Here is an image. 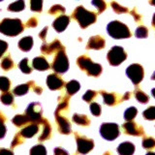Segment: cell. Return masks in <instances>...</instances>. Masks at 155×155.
<instances>
[{
	"instance_id": "cell-29",
	"label": "cell",
	"mask_w": 155,
	"mask_h": 155,
	"mask_svg": "<svg viewBox=\"0 0 155 155\" xmlns=\"http://www.w3.org/2000/svg\"><path fill=\"white\" fill-rule=\"evenodd\" d=\"M29 90V85L28 84H21L17 87H15L14 90H13V93L16 95V96H21L26 94Z\"/></svg>"
},
{
	"instance_id": "cell-26",
	"label": "cell",
	"mask_w": 155,
	"mask_h": 155,
	"mask_svg": "<svg viewBox=\"0 0 155 155\" xmlns=\"http://www.w3.org/2000/svg\"><path fill=\"white\" fill-rule=\"evenodd\" d=\"M12 121H13V123L15 125L18 126V127H21V126L26 125L29 122V120L26 117L25 114H18V115L15 116Z\"/></svg>"
},
{
	"instance_id": "cell-4",
	"label": "cell",
	"mask_w": 155,
	"mask_h": 155,
	"mask_svg": "<svg viewBox=\"0 0 155 155\" xmlns=\"http://www.w3.org/2000/svg\"><path fill=\"white\" fill-rule=\"evenodd\" d=\"M77 64L82 71H85L87 75L91 77H98L102 73V66L92 61L88 56L81 55L77 59Z\"/></svg>"
},
{
	"instance_id": "cell-16",
	"label": "cell",
	"mask_w": 155,
	"mask_h": 155,
	"mask_svg": "<svg viewBox=\"0 0 155 155\" xmlns=\"http://www.w3.org/2000/svg\"><path fill=\"white\" fill-rule=\"evenodd\" d=\"M69 22H70V18L68 16H65V15H62V16H59L54 21H53L52 26L55 29L56 32L60 33L62 31H64L67 28Z\"/></svg>"
},
{
	"instance_id": "cell-36",
	"label": "cell",
	"mask_w": 155,
	"mask_h": 155,
	"mask_svg": "<svg viewBox=\"0 0 155 155\" xmlns=\"http://www.w3.org/2000/svg\"><path fill=\"white\" fill-rule=\"evenodd\" d=\"M1 67H2V69L6 70V71L12 69V68L14 67V62L9 55L3 58V60L1 62Z\"/></svg>"
},
{
	"instance_id": "cell-22",
	"label": "cell",
	"mask_w": 155,
	"mask_h": 155,
	"mask_svg": "<svg viewBox=\"0 0 155 155\" xmlns=\"http://www.w3.org/2000/svg\"><path fill=\"white\" fill-rule=\"evenodd\" d=\"M33 47V38L30 36L24 37L18 42V48L23 51H29Z\"/></svg>"
},
{
	"instance_id": "cell-50",
	"label": "cell",
	"mask_w": 155,
	"mask_h": 155,
	"mask_svg": "<svg viewBox=\"0 0 155 155\" xmlns=\"http://www.w3.org/2000/svg\"><path fill=\"white\" fill-rule=\"evenodd\" d=\"M38 24V21L36 18H31L28 19V21L26 22L27 27H36Z\"/></svg>"
},
{
	"instance_id": "cell-15",
	"label": "cell",
	"mask_w": 155,
	"mask_h": 155,
	"mask_svg": "<svg viewBox=\"0 0 155 155\" xmlns=\"http://www.w3.org/2000/svg\"><path fill=\"white\" fill-rule=\"evenodd\" d=\"M105 48V40L103 37L99 35L92 36L88 40V43L86 45L87 50H101Z\"/></svg>"
},
{
	"instance_id": "cell-25",
	"label": "cell",
	"mask_w": 155,
	"mask_h": 155,
	"mask_svg": "<svg viewBox=\"0 0 155 155\" xmlns=\"http://www.w3.org/2000/svg\"><path fill=\"white\" fill-rule=\"evenodd\" d=\"M66 90L68 95H74L76 92H78L81 88L80 82L77 81H71L68 84H66Z\"/></svg>"
},
{
	"instance_id": "cell-12",
	"label": "cell",
	"mask_w": 155,
	"mask_h": 155,
	"mask_svg": "<svg viewBox=\"0 0 155 155\" xmlns=\"http://www.w3.org/2000/svg\"><path fill=\"white\" fill-rule=\"evenodd\" d=\"M60 51H65V48L58 40H54L51 44L44 43L41 47V51L44 53V54H51V53L54 52V51L58 52Z\"/></svg>"
},
{
	"instance_id": "cell-45",
	"label": "cell",
	"mask_w": 155,
	"mask_h": 155,
	"mask_svg": "<svg viewBox=\"0 0 155 155\" xmlns=\"http://www.w3.org/2000/svg\"><path fill=\"white\" fill-rule=\"evenodd\" d=\"M90 111H91V114L95 116L100 115L101 114V106L97 103H91L90 104Z\"/></svg>"
},
{
	"instance_id": "cell-43",
	"label": "cell",
	"mask_w": 155,
	"mask_h": 155,
	"mask_svg": "<svg viewBox=\"0 0 155 155\" xmlns=\"http://www.w3.org/2000/svg\"><path fill=\"white\" fill-rule=\"evenodd\" d=\"M154 107L151 106V107H149V108L147 110H145L143 111V116H144V118L145 119H148V120H153L155 118V114H154Z\"/></svg>"
},
{
	"instance_id": "cell-51",
	"label": "cell",
	"mask_w": 155,
	"mask_h": 155,
	"mask_svg": "<svg viewBox=\"0 0 155 155\" xmlns=\"http://www.w3.org/2000/svg\"><path fill=\"white\" fill-rule=\"evenodd\" d=\"M53 152H54V155H69V153L65 149H63L61 147H55Z\"/></svg>"
},
{
	"instance_id": "cell-18",
	"label": "cell",
	"mask_w": 155,
	"mask_h": 155,
	"mask_svg": "<svg viewBox=\"0 0 155 155\" xmlns=\"http://www.w3.org/2000/svg\"><path fill=\"white\" fill-rule=\"evenodd\" d=\"M119 155H133L135 152V145L130 142L121 143L117 147Z\"/></svg>"
},
{
	"instance_id": "cell-38",
	"label": "cell",
	"mask_w": 155,
	"mask_h": 155,
	"mask_svg": "<svg viewBox=\"0 0 155 155\" xmlns=\"http://www.w3.org/2000/svg\"><path fill=\"white\" fill-rule=\"evenodd\" d=\"M65 13V8L61 6V5H53V6L48 10V14L51 15H59L61 14H64Z\"/></svg>"
},
{
	"instance_id": "cell-41",
	"label": "cell",
	"mask_w": 155,
	"mask_h": 155,
	"mask_svg": "<svg viewBox=\"0 0 155 155\" xmlns=\"http://www.w3.org/2000/svg\"><path fill=\"white\" fill-rule=\"evenodd\" d=\"M155 145V140L153 138L151 137H147V138H144L143 140V147L145 149H151L154 147Z\"/></svg>"
},
{
	"instance_id": "cell-37",
	"label": "cell",
	"mask_w": 155,
	"mask_h": 155,
	"mask_svg": "<svg viewBox=\"0 0 155 155\" xmlns=\"http://www.w3.org/2000/svg\"><path fill=\"white\" fill-rule=\"evenodd\" d=\"M91 4L97 8V10H98V14L103 13L107 8V4L103 1V0H93V1L91 2Z\"/></svg>"
},
{
	"instance_id": "cell-17",
	"label": "cell",
	"mask_w": 155,
	"mask_h": 155,
	"mask_svg": "<svg viewBox=\"0 0 155 155\" xmlns=\"http://www.w3.org/2000/svg\"><path fill=\"white\" fill-rule=\"evenodd\" d=\"M32 65L34 69L38 71H46L50 69V64H48L46 58L43 56H38L34 58L32 61Z\"/></svg>"
},
{
	"instance_id": "cell-54",
	"label": "cell",
	"mask_w": 155,
	"mask_h": 155,
	"mask_svg": "<svg viewBox=\"0 0 155 155\" xmlns=\"http://www.w3.org/2000/svg\"><path fill=\"white\" fill-rule=\"evenodd\" d=\"M130 98V92H126L125 93V95L122 97V98H121V101H125V100H128ZM120 101V102H121Z\"/></svg>"
},
{
	"instance_id": "cell-14",
	"label": "cell",
	"mask_w": 155,
	"mask_h": 155,
	"mask_svg": "<svg viewBox=\"0 0 155 155\" xmlns=\"http://www.w3.org/2000/svg\"><path fill=\"white\" fill-rule=\"evenodd\" d=\"M47 85L51 90H58L65 85V82L59 76L51 74L47 78Z\"/></svg>"
},
{
	"instance_id": "cell-7",
	"label": "cell",
	"mask_w": 155,
	"mask_h": 155,
	"mask_svg": "<svg viewBox=\"0 0 155 155\" xmlns=\"http://www.w3.org/2000/svg\"><path fill=\"white\" fill-rule=\"evenodd\" d=\"M119 134V127L116 123H103L100 126V135L107 140H115Z\"/></svg>"
},
{
	"instance_id": "cell-8",
	"label": "cell",
	"mask_w": 155,
	"mask_h": 155,
	"mask_svg": "<svg viewBox=\"0 0 155 155\" xmlns=\"http://www.w3.org/2000/svg\"><path fill=\"white\" fill-rule=\"evenodd\" d=\"M75 138L77 142V151L81 154H86L94 147L93 140L88 139L84 136L80 135L79 133L75 132Z\"/></svg>"
},
{
	"instance_id": "cell-24",
	"label": "cell",
	"mask_w": 155,
	"mask_h": 155,
	"mask_svg": "<svg viewBox=\"0 0 155 155\" xmlns=\"http://www.w3.org/2000/svg\"><path fill=\"white\" fill-rule=\"evenodd\" d=\"M73 121L76 122L77 124H79L81 126H88L90 124V120L84 114H75L73 115Z\"/></svg>"
},
{
	"instance_id": "cell-30",
	"label": "cell",
	"mask_w": 155,
	"mask_h": 155,
	"mask_svg": "<svg viewBox=\"0 0 155 155\" xmlns=\"http://www.w3.org/2000/svg\"><path fill=\"white\" fill-rule=\"evenodd\" d=\"M135 97H136V99H137L140 103H142V104H147L148 103V101H149V97L144 93V92H143L142 90H140V89H136L135 90Z\"/></svg>"
},
{
	"instance_id": "cell-49",
	"label": "cell",
	"mask_w": 155,
	"mask_h": 155,
	"mask_svg": "<svg viewBox=\"0 0 155 155\" xmlns=\"http://www.w3.org/2000/svg\"><path fill=\"white\" fill-rule=\"evenodd\" d=\"M131 15H132V17L134 18V19L137 22H140L142 21V16H140V14L137 13V9L134 8L132 11H131Z\"/></svg>"
},
{
	"instance_id": "cell-53",
	"label": "cell",
	"mask_w": 155,
	"mask_h": 155,
	"mask_svg": "<svg viewBox=\"0 0 155 155\" xmlns=\"http://www.w3.org/2000/svg\"><path fill=\"white\" fill-rule=\"evenodd\" d=\"M47 32H48V26L47 27H45L43 29V30L41 31V33L39 34V37H40L42 40H45L46 39V36H47Z\"/></svg>"
},
{
	"instance_id": "cell-44",
	"label": "cell",
	"mask_w": 155,
	"mask_h": 155,
	"mask_svg": "<svg viewBox=\"0 0 155 155\" xmlns=\"http://www.w3.org/2000/svg\"><path fill=\"white\" fill-rule=\"evenodd\" d=\"M97 95V92L96 91H93V90H87L86 93L82 96V99H84L85 102H91L92 100H93L95 97Z\"/></svg>"
},
{
	"instance_id": "cell-20",
	"label": "cell",
	"mask_w": 155,
	"mask_h": 155,
	"mask_svg": "<svg viewBox=\"0 0 155 155\" xmlns=\"http://www.w3.org/2000/svg\"><path fill=\"white\" fill-rule=\"evenodd\" d=\"M38 131H39V125L37 123H32L27 125L26 127H24L19 134L23 138H32L34 135L37 134Z\"/></svg>"
},
{
	"instance_id": "cell-19",
	"label": "cell",
	"mask_w": 155,
	"mask_h": 155,
	"mask_svg": "<svg viewBox=\"0 0 155 155\" xmlns=\"http://www.w3.org/2000/svg\"><path fill=\"white\" fill-rule=\"evenodd\" d=\"M39 124L43 125V131H42V134L40 135V137H39V140L43 142V140H48L51 134V127L50 122H48V120L42 118V120L40 121Z\"/></svg>"
},
{
	"instance_id": "cell-9",
	"label": "cell",
	"mask_w": 155,
	"mask_h": 155,
	"mask_svg": "<svg viewBox=\"0 0 155 155\" xmlns=\"http://www.w3.org/2000/svg\"><path fill=\"white\" fill-rule=\"evenodd\" d=\"M42 107L39 103H31L29 104L25 110V115L28 118L29 122L39 124L42 120Z\"/></svg>"
},
{
	"instance_id": "cell-21",
	"label": "cell",
	"mask_w": 155,
	"mask_h": 155,
	"mask_svg": "<svg viewBox=\"0 0 155 155\" xmlns=\"http://www.w3.org/2000/svg\"><path fill=\"white\" fill-rule=\"evenodd\" d=\"M100 94L103 96L104 98V103L106 105H109V106H114L117 103L118 100V96L114 94V93H109V92H106L104 90L100 91ZM120 102V101H119Z\"/></svg>"
},
{
	"instance_id": "cell-34",
	"label": "cell",
	"mask_w": 155,
	"mask_h": 155,
	"mask_svg": "<svg viewBox=\"0 0 155 155\" xmlns=\"http://www.w3.org/2000/svg\"><path fill=\"white\" fill-rule=\"evenodd\" d=\"M11 82L6 77H0V90L3 92H8Z\"/></svg>"
},
{
	"instance_id": "cell-42",
	"label": "cell",
	"mask_w": 155,
	"mask_h": 155,
	"mask_svg": "<svg viewBox=\"0 0 155 155\" xmlns=\"http://www.w3.org/2000/svg\"><path fill=\"white\" fill-rule=\"evenodd\" d=\"M5 116L0 111V139H3L6 135V127H5Z\"/></svg>"
},
{
	"instance_id": "cell-10",
	"label": "cell",
	"mask_w": 155,
	"mask_h": 155,
	"mask_svg": "<svg viewBox=\"0 0 155 155\" xmlns=\"http://www.w3.org/2000/svg\"><path fill=\"white\" fill-rule=\"evenodd\" d=\"M126 75L135 85H137L143 79V69L140 64H132L126 69Z\"/></svg>"
},
{
	"instance_id": "cell-55",
	"label": "cell",
	"mask_w": 155,
	"mask_h": 155,
	"mask_svg": "<svg viewBox=\"0 0 155 155\" xmlns=\"http://www.w3.org/2000/svg\"><path fill=\"white\" fill-rule=\"evenodd\" d=\"M104 155H113V154H111V152H110V151H107V152H105V153H104Z\"/></svg>"
},
{
	"instance_id": "cell-39",
	"label": "cell",
	"mask_w": 155,
	"mask_h": 155,
	"mask_svg": "<svg viewBox=\"0 0 155 155\" xmlns=\"http://www.w3.org/2000/svg\"><path fill=\"white\" fill-rule=\"evenodd\" d=\"M110 6L113 8L114 11L116 13V14H124V13H128V9L126 7H123V6H120L118 3L116 2H111L110 3Z\"/></svg>"
},
{
	"instance_id": "cell-11",
	"label": "cell",
	"mask_w": 155,
	"mask_h": 155,
	"mask_svg": "<svg viewBox=\"0 0 155 155\" xmlns=\"http://www.w3.org/2000/svg\"><path fill=\"white\" fill-rule=\"evenodd\" d=\"M55 115V119L57 122L58 126V131L61 134L68 135L72 132V127H71V123L68 118H66L64 115L59 114H54Z\"/></svg>"
},
{
	"instance_id": "cell-48",
	"label": "cell",
	"mask_w": 155,
	"mask_h": 155,
	"mask_svg": "<svg viewBox=\"0 0 155 155\" xmlns=\"http://www.w3.org/2000/svg\"><path fill=\"white\" fill-rule=\"evenodd\" d=\"M7 50H8V44L5 41L0 40V57L6 52Z\"/></svg>"
},
{
	"instance_id": "cell-56",
	"label": "cell",
	"mask_w": 155,
	"mask_h": 155,
	"mask_svg": "<svg viewBox=\"0 0 155 155\" xmlns=\"http://www.w3.org/2000/svg\"><path fill=\"white\" fill-rule=\"evenodd\" d=\"M147 155H155V153H153V152H147Z\"/></svg>"
},
{
	"instance_id": "cell-23",
	"label": "cell",
	"mask_w": 155,
	"mask_h": 155,
	"mask_svg": "<svg viewBox=\"0 0 155 155\" xmlns=\"http://www.w3.org/2000/svg\"><path fill=\"white\" fill-rule=\"evenodd\" d=\"M58 101H59V103H58V106L55 110V114H60V113H63L64 110H67L68 107H69V101H70L69 95L59 97Z\"/></svg>"
},
{
	"instance_id": "cell-52",
	"label": "cell",
	"mask_w": 155,
	"mask_h": 155,
	"mask_svg": "<svg viewBox=\"0 0 155 155\" xmlns=\"http://www.w3.org/2000/svg\"><path fill=\"white\" fill-rule=\"evenodd\" d=\"M0 155H14L13 151L9 149H5V148H1L0 149Z\"/></svg>"
},
{
	"instance_id": "cell-32",
	"label": "cell",
	"mask_w": 155,
	"mask_h": 155,
	"mask_svg": "<svg viewBox=\"0 0 155 155\" xmlns=\"http://www.w3.org/2000/svg\"><path fill=\"white\" fill-rule=\"evenodd\" d=\"M18 67H19V69L21 70V72L24 73V74H30L31 71H32L31 67L29 66L28 58H23V59L19 62Z\"/></svg>"
},
{
	"instance_id": "cell-35",
	"label": "cell",
	"mask_w": 155,
	"mask_h": 155,
	"mask_svg": "<svg viewBox=\"0 0 155 155\" xmlns=\"http://www.w3.org/2000/svg\"><path fill=\"white\" fill-rule=\"evenodd\" d=\"M135 35L137 38H145L148 35V29L143 26V25H140L137 29H136Z\"/></svg>"
},
{
	"instance_id": "cell-27",
	"label": "cell",
	"mask_w": 155,
	"mask_h": 155,
	"mask_svg": "<svg viewBox=\"0 0 155 155\" xmlns=\"http://www.w3.org/2000/svg\"><path fill=\"white\" fill-rule=\"evenodd\" d=\"M25 7V3L22 0H19V1H17V2H14L12 4L9 5L8 7V10L11 12H19V11H22Z\"/></svg>"
},
{
	"instance_id": "cell-6",
	"label": "cell",
	"mask_w": 155,
	"mask_h": 155,
	"mask_svg": "<svg viewBox=\"0 0 155 155\" xmlns=\"http://www.w3.org/2000/svg\"><path fill=\"white\" fill-rule=\"evenodd\" d=\"M52 69L58 74H64L69 69V60L65 54V51H60L56 53L52 62Z\"/></svg>"
},
{
	"instance_id": "cell-28",
	"label": "cell",
	"mask_w": 155,
	"mask_h": 155,
	"mask_svg": "<svg viewBox=\"0 0 155 155\" xmlns=\"http://www.w3.org/2000/svg\"><path fill=\"white\" fill-rule=\"evenodd\" d=\"M137 114H138L137 109H136L135 107H130V108H128L125 110L123 117L125 120H127V121H132L135 118V116L137 115Z\"/></svg>"
},
{
	"instance_id": "cell-33",
	"label": "cell",
	"mask_w": 155,
	"mask_h": 155,
	"mask_svg": "<svg viewBox=\"0 0 155 155\" xmlns=\"http://www.w3.org/2000/svg\"><path fill=\"white\" fill-rule=\"evenodd\" d=\"M0 101L2 102L4 105H12L14 102V96L10 92H4V93L0 96Z\"/></svg>"
},
{
	"instance_id": "cell-2",
	"label": "cell",
	"mask_w": 155,
	"mask_h": 155,
	"mask_svg": "<svg viewBox=\"0 0 155 155\" xmlns=\"http://www.w3.org/2000/svg\"><path fill=\"white\" fill-rule=\"evenodd\" d=\"M73 18H75L79 22L80 26L84 29L96 21L97 15L94 12L87 11L82 6H79L73 13Z\"/></svg>"
},
{
	"instance_id": "cell-13",
	"label": "cell",
	"mask_w": 155,
	"mask_h": 155,
	"mask_svg": "<svg viewBox=\"0 0 155 155\" xmlns=\"http://www.w3.org/2000/svg\"><path fill=\"white\" fill-rule=\"evenodd\" d=\"M124 132L130 136H143L144 134L142 126H139L133 121H128L122 125Z\"/></svg>"
},
{
	"instance_id": "cell-47",
	"label": "cell",
	"mask_w": 155,
	"mask_h": 155,
	"mask_svg": "<svg viewBox=\"0 0 155 155\" xmlns=\"http://www.w3.org/2000/svg\"><path fill=\"white\" fill-rule=\"evenodd\" d=\"M28 84V85L29 86H32V88H33V90L36 92V93L38 94V95H40V94H42V91H43V89H42V87H40L39 85H37L35 82H34L33 81H28L27 82Z\"/></svg>"
},
{
	"instance_id": "cell-46",
	"label": "cell",
	"mask_w": 155,
	"mask_h": 155,
	"mask_svg": "<svg viewBox=\"0 0 155 155\" xmlns=\"http://www.w3.org/2000/svg\"><path fill=\"white\" fill-rule=\"evenodd\" d=\"M24 138L22 137V136L21 135V134H17L16 136H15V138H14V140H13V142H12V143H11V147H16L17 145H18V144H21V143H22L23 142H24V140H23Z\"/></svg>"
},
{
	"instance_id": "cell-31",
	"label": "cell",
	"mask_w": 155,
	"mask_h": 155,
	"mask_svg": "<svg viewBox=\"0 0 155 155\" xmlns=\"http://www.w3.org/2000/svg\"><path fill=\"white\" fill-rule=\"evenodd\" d=\"M30 155H47V149L42 144H37L30 149Z\"/></svg>"
},
{
	"instance_id": "cell-5",
	"label": "cell",
	"mask_w": 155,
	"mask_h": 155,
	"mask_svg": "<svg viewBox=\"0 0 155 155\" xmlns=\"http://www.w3.org/2000/svg\"><path fill=\"white\" fill-rule=\"evenodd\" d=\"M126 58L127 54L126 51L123 50V48L114 46L109 51L108 54H107V59L111 66H118L122 63Z\"/></svg>"
},
{
	"instance_id": "cell-40",
	"label": "cell",
	"mask_w": 155,
	"mask_h": 155,
	"mask_svg": "<svg viewBox=\"0 0 155 155\" xmlns=\"http://www.w3.org/2000/svg\"><path fill=\"white\" fill-rule=\"evenodd\" d=\"M43 6V1L41 0H31L30 1V9L34 12H41Z\"/></svg>"
},
{
	"instance_id": "cell-1",
	"label": "cell",
	"mask_w": 155,
	"mask_h": 155,
	"mask_svg": "<svg viewBox=\"0 0 155 155\" xmlns=\"http://www.w3.org/2000/svg\"><path fill=\"white\" fill-rule=\"evenodd\" d=\"M24 29L21 19L18 18H4L0 22V33L7 36H18Z\"/></svg>"
},
{
	"instance_id": "cell-3",
	"label": "cell",
	"mask_w": 155,
	"mask_h": 155,
	"mask_svg": "<svg viewBox=\"0 0 155 155\" xmlns=\"http://www.w3.org/2000/svg\"><path fill=\"white\" fill-rule=\"evenodd\" d=\"M107 32L114 39H125L131 37V32L127 25L118 21H110L107 25Z\"/></svg>"
}]
</instances>
